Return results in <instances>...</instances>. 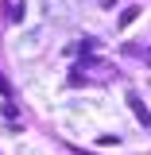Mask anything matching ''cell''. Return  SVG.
Listing matches in <instances>:
<instances>
[{
  "mask_svg": "<svg viewBox=\"0 0 151 155\" xmlns=\"http://www.w3.org/2000/svg\"><path fill=\"white\" fill-rule=\"evenodd\" d=\"M128 105H132V113H136V120H140V124H151V113H147V105L140 101V93H132V89H128Z\"/></svg>",
  "mask_w": 151,
  "mask_h": 155,
  "instance_id": "cell-1",
  "label": "cell"
},
{
  "mask_svg": "<svg viewBox=\"0 0 151 155\" xmlns=\"http://www.w3.org/2000/svg\"><path fill=\"white\" fill-rule=\"evenodd\" d=\"M140 16H143V12H140L136 4H132V8H124V16H120V27H128V23H136Z\"/></svg>",
  "mask_w": 151,
  "mask_h": 155,
  "instance_id": "cell-2",
  "label": "cell"
},
{
  "mask_svg": "<svg viewBox=\"0 0 151 155\" xmlns=\"http://www.w3.org/2000/svg\"><path fill=\"white\" fill-rule=\"evenodd\" d=\"M23 12H27V8L16 0V4H12V16H8V19H12V23H19V19H23Z\"/></svg>",
  "mask_w": 151,
  "mask_h": 155,
  "instance_id": "cell-3",
  "label": "cell"
},
{
  "mask_svg": "<svg viewBox=\"0 0 151 155\" xmlns=\"http://www.w3.org/2000/svg\"><path fill=\"white\" fill-rule=\"evenodd\" d=\"M0 93H4V97H12V85H8V78H4V74H0Z\"/></svg>",
  "mask_w": 151,
  "mask_h": 155,
  "instance_id": "cell-4",
  "label": "cell"
},
{
  "mask_svg": "<svg viewBox=\"0 0 151 155\" xmlns=\"http://www.w3.org/2000/svg\"><path fill=\"white\" fill-rule=\"evenodd\" d=\"M113 4H116V0H101V8H113Z\"/></svg>",
  "mask_w": 151,
  "mask_h": 155,
  "instance_id": "cell-5",
  "label": "cell"
}]
</instances>
